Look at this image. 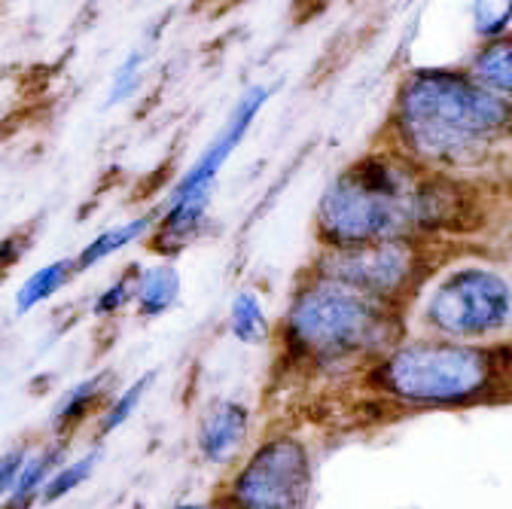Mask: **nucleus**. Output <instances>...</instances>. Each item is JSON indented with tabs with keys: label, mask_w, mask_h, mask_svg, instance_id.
<instances>
[{
	"label": "nucleus",
	"mask_w": 512,
	"mask_h": 509,
	"mask_svg": "<svg viewBox=\"0 0 512 509\" xmlns=\"http://www.w3.org/2000/svg\"><path fill=\"white\" fill-rule=\"evenodd\" d=\"M354 388L394 412H461L512 403L506 342L476 345L412 333L354 378Z\"/></svg>",
	"instance_id": "20e7f679"
},
{
	"label": "nucleus",
	"mask_w": 512,
	"mask_h": 509,
	"mask_svg": "<svg viewBox=\"0 0 512 509\" xmlns=\"http://www.w3.org/2000/svg\"><path fill=\"white\" fill-rule=\"evenodd\" d=\"M64 452H68V445L64 442H52L49 449H43L37 458H31L16 482V488L10 491V497L4 500V509H31L34 500L43 497V488L49 485V479L68 464V458H64Z\"/></svg>",
	"instance_id": "4468645a"
},
{
	"label": "nucleus",
	"mask_w": 512,
	"mask_h": 509,
	"mask_svg": "<svg viewBox=\"0 0 512 509\" xmlns=\"http://www.w3.org/2000/svg\"><path fill=\"white\" fill-rule=\"evenodd\" d=\"M470 77L479 86H485L488 92L512 101V43L494 40V43L482 46L479 55L473 58Z\"/></svg>",
	"instance_id": "dca6fc26"
},
{
	"label": "nucleus",
	"mask_w": 512,
	"mask_h": 509,
	"mask_svg": "<svg viewBox=\"0 0 512 509\" xmlns=\"http://www.w3.org/2000/svg\"><path fill=\"white\" fill-rule=\"evenodd\" d=\"M153 381H156V372H144V375H138L128 388H122V394H116L113 403H107V409H104L101 418H98V436H101V439L110 436V433H116L122 424L132 421V415H135L138 406L144 403L147 391L153 388Z\"/></svg>",
	"instance_id": "f3484780"
},
{
	"label": "nucleus",
	"mask_w": 512,
	"mask_h": 509,
	"mask_svg": "<svg viewBox=\"0 0 512 509\" xmlns=\"http://www.w3.org/2000/svg\"><path fill=\"white\" fill-rule=\"evenodd\" d=\"M28 461H31L28 445H16V449H10L7 455H0V503L10 497V491L16 488Z\"/></svg>",
	"instance_id": "412c9836"
},
{
	"label": "nucleus",
	"mask_w": 512,
	"mask_h": 509,
	"mask_svg": "<svg viewBox=\"0 0 512 509\" xmlns=\"http://www.w3.org/2000/svg\"><path fill=\"white\" fill-rule=\"evenodd\" d=\"M314 494V452L296 430L256 439L232 467L220 494L232 509H308Z\"/></svg>",
	"instance_id": "6e6552de"
},
{
	"label": "nucleus",
	"mask_w": 512,
	"mask_h": 509,
	"mask_svg": "<svg viewBox=\"0 0 512 509\" xmlns=\"http://www.w3.org/2000/svg\"><path fill=\"white\" fill-rule=\"evenodd\" d=\"M479 189L467 177L427 171L394 147L345 165L314 208L317 247H357L394 238L452 244L485 226Z\"/></svg>",
	"instance_id": "f257e3e1"
},
{
	"label": "nucleus",
	"mask_w": 512,
	"mask_h": 509,
	"mask_svg": "<svg viewBox=\"0 0 512 509\" xmlns=\"http://www.w3.org/2000/svg\"><path fill=\"white\" fill-rule=\"evenodd\" d=\"M110 394V372H101V375H92L86 381H80L77 388H71L68 394H64L55 409H52V433L55 436H71L80 424H86L92 415L101 418V412L107 409L104 400Z\"/></svg>",
	"instance_id": "9d476101"
},
{
	"label": "nucleus",
	"mask_w": 512,
	"mask_h": 509,
	"mask_svg": "<svg viewBox=\"0 0 512 509\" xmlns=\"http://www.w3.org/2000/svg\"><path fill=\"white\" fill-rule=\"evenodd\" d=\"M98 461H101V449H98V445H95V449H89L86 455L68 461V464H64V467L49 479V485L43 488L40 503H58L61 497H68L71 491H77L80 485H86V482L92 479Z\"/></svg>",
	"instance_id": "a211bd4d"
},
{
	"label": "nucleus",
	"mask_w": 512,
	"mask_h": 509,
	"mask_svg": "<svg viewBox=\"0 0 512 509\" xmlns=\"http://www.w3.org/2000/svg\"><path fill=\"white\" fill-rule=\"evenodd\" d=\"M412 333L452 342H506L512 336V269L476 250L448 257L409 308Z\"/></svg>",
	"instance_id": "39448f33"
},
{
	"label": "nucleus",
	"mask_w": 512,
	"mask_h": 509,
	"mask_svg": "<svg viewBox=\"0 0 512 509\" xmlns=\"http://www.w3.org/2000/svg\"><path fill=\"white\" fill-rule=\"evenodd\" d=\"M25 250H28V241H22V238H4V241H0V278H4L22 260Z\"/></svg>",
	"instance_id": "4be33fe9"
},
{
	"label": "nucleus",
	"mask_w": 512,
	"mask_h": 509,
	"mask_svg": "<svg viewBox=\"0 0 512 509\" xmlns=\"http://www.w3.org/2000/svg\"><path fill=\"white\" fill-rule=\"evenodd\" d=\"M253 412L232 397L211 400L196 421V452L211 467H235L247 455Z\"/></svg>",
	"instance_id": "1a4fd4ad"
},
{
	"label": "nucleus",
	"mask_w": 512,
	"mask_h": 509,
	"mask_svg": "<svg viewBox=\"0 0 512 509\" xmlns=\"http://www.w3.org/2000/svg\"><path fill=\"white\" fill-rule=\"evenodd\" d=\"M144 65H147V58H144L141 49H135L132 55H128V58L122 61L119 71H116V77H113V83H110V98H107L110 107L128 101V98H132V95L138 92V86H141V80H144Z\"/></svg>",
	"instance_id": "aec40b11"
},
{
	"label": "nucleus",
	"mask_w": 512,
	"mask_h": 509,
	"mask_svg": "<svg viewBox=\"0 0 512 509\" xmlns=\"http://www.w3.org/2000/svg\"><path fill=\"white\" fill-rule=\"evenodd\" d=\"M180 293H183V281L171 260L141 266L135 284V311L144 321H156V317L168 314L180 302Z\"/></svg>",
	"instance_id": "9b49d317"
},
{
	"label": "nucleus",
	"mask_w": 512,
	"mask_h": 509,
	"mask_svg": "<svg viewBox=\"0 0 512 509\" xmlns=\"http://www.w3.org/2000/svg\"><path fill=\"white\" fill-rule=\"evenodd\" d=\"M448 260V247L418 238H394L357 247H317L305 272L345 284L369 299L412 308L430 275Z\"/></svg>",
	"instance_id": "423d86ee"
},
{
	"label": "nucleus",
	"mask_w": 512,
	"mask_h": 509,
	"mask_svg": "<svg viewBox=\"0 0 512 509\" xmlns=\"http://www.w3.org/2000/svg\"><path fill=\"white\" fill-rule=\"evenodd\" d=\"M226 327H229V336L241 345H266L275 339L278 333V324L272 321V314L263 302V296L256 293L253 287H241L232 302H229V314H226Z\"/></svg>",
	"instance_id": "ddd939ff"
},
{
	"label": "nucleus",
	"mask_w": 512,
	"mask_h": 509,
	"mask_svg": "<svg viewBox=\"0 0 512 509\" xmlns=\"http://www.w3.org/2000/svg\"><path fill=\"white\" fill-rule=\"evenodd\" d=\"M394 150L427 171L464 177L512 138V101L467 74H412L391 116Z\"/></svg>",
	"instance_id": "7ed1b4c3"
},
{
	"label": "nucleus",
	"mask_w": 512,
	"mask_h": 509,
	"mask_svg": "<svg viewBox=\"0 0 512 509\" xmlns=\"http://www.w3.org/2000/svg\"><path fill=\"white\" fill-rule=\"evenodd\" d=\"M208 509H232V506H229V503H226L223 497H214V500L208 503Z\"/></svg>",
	"instance_id": "b1692460"
},
{
	"label": "nucleus",
	"mask_w": 512,
	"mask_h": 509,
	"mask_svg": "<svg viewBox=\"0 0 512 509\" xmlns=\"http://www.w3.org/2000/svg\"><path fill=\"white\" fill-rule=\"evenodd\" d=\"M409 336V308L369 299L305 269L290 290L275 333L290 366L345 378H357Z\"/></svg>",
	"instance_id": "f03ea898"
},
{
	"label": "nucleus",
	"mask_w": 512,
	"mask_h": 509,
	"mask_svg": "<svg viewBox=\"0 0 512 509\" xmlns=\"http://www.w3.org/2000/svg\"><path fill=\"white\" fill-rule=\"evenodd\" d=\"M138 263H132L125 272H119L92 302L95 317H116L128 305H135V284H138Z\"/></svg>",
	"instance_id": "6ab92c4d"
},
{
	"label": "nucleus",
	"mask_w": 512,
	"mask_h": 509,
	"mask_svg": "<svg viewBox=\"0 0 512 509\" xmlns=\"http://www.w3.org/2000/svg\"><path fill=\"white\" fill-rule=\"evenodd\" d=\"M269 98H272L269 86L247 89L238 98V104L232 107L229 119L223 122L220 135L208 144V150L196 159V165L177 180L165 208L159 211V226L150 235V247L159 253V257L171 260L174 253H180L183 247H189L192 241H199L205 235L208 214H211L214 180L223 171V165L229 162V156L238 150V144L247 138V132L253 129L256 113L263 110V104Z\"/></svg>",
	"instance_id": "0eeeda50"
},
{
	"label": "nucleus",
	"mask_w": 512,
	"mask_h": 509,
	"mask_svg": "<svg viewBox=\"0 0 512 509\" xmlns=\"http://www.w3.org/2000/svg\"><path fill=\"white\" fill-rule=\"evenodd\" d=\"M506 354H509V385H512V336L506 339Z\"/></svg>",
	"instance_id": "393cba45"
},
{
	"label": "nucleus",
	"mask_w": 512,
	"mask_h": 509,
	"mask_svg": "<svg viewBox=\"0 0 512 509\" xmlns=\"http://www.w3.org/2000/svg\"><path fill=\"white\" fill-rule=\"evenodd\" d=\"M159 226V211H147V214H138L132 220H122L119 226H110L104 232H98L92 241H86V247L77 253V272H89L95 266H101L104 260H110L113 253L132 247L144 238H150Z\"/></svg>",
	"instance_id": "f8f14e48"
},
{
	"label": "nucleus",
	"mask_w": 512,
	"mask_h": 509,
	"mask_svg": "<svg viewBox=\"0 0 512 509\" xmlns=\"http://www.w3.org/2000/svg\"><path fill=\"white\" fill-rule=\"evenodd\" d=\"M171 509H208V503H196V500H189V503H177Z\"/></svg>",
	"instance_id": "5701e85b"
},
{
	"label": "nucleus",
	"mask_w": 512,
	"mask_h": 509,
	"mask_svg": "<svg viewBox=\"0 0 512 509\" xmlns=\"http://www.w3.org/2000/svg\"><path fill=\"white\" fill-rule=\"evenodd\" d=\"M77 260L64 257V260H52L49 266H40L16 293V314H31L37 305L49 302L58 290L68 287L77 278Z\"/></svg>",
	"instance_id": "2eb2a0df"
}]
</instances>
